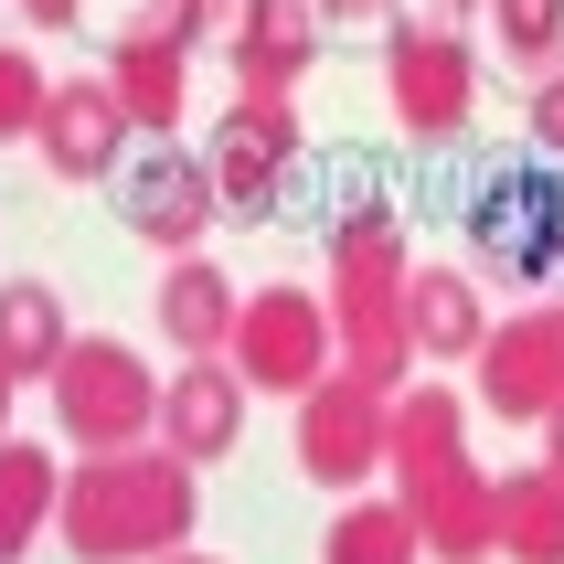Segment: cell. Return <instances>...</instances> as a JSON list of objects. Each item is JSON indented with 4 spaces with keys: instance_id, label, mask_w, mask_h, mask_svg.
Segmentation results:
<instances>
[{
    "instance_id": "cell-1",
    "label": "cell",
    "mask_w": 564,
    "mask_h": 564,
    "mask_svg": "<svg viewBox=\"0 0 564 564\" xmlns=\"http://www.w3.org/2000/svg\"><path fill=\"white\" fill-rule=\"evenodd\" d=\"M64 511H75L64 522L75 554H171L192 533V479L171 458H107L64 490Z\"/></svg>"
},
{
    "instance_id": "cell-2",
    "label": "cell",
    "mask_w": 564,
    "mask_h": 564,
    "mask_svg": "<svg viewBox=\"0 0 564 564\" xmlns=\"http://www.w3.org/2000/svg\"><path fill=\"white\" fill-rule=\"evenodd\" d=\"M394 447L415 458V501H426L415 533H437L447 554H479L490 522H501V490H479V479L458 469V405H447V394H415L405 426H394Z\"/></svg>"
},
{
    "instance_id": "cell-3",
    "label": "cell",
    "mask_w": 564,
    "mask_h": 564,
    "mask_svg": "<svg viewBox=\"0 0 564 564\" xmlns=\"http://www.w3.org/2000/svg\"><path fill=\"white\" fill-rule=\"evenodd\" d=\"M469 235H479V267H490V278H543L554 246H564V182L501 171V182L469 203Z\"/></svg>"
},
{
    "instance_id": "cell-4",
    "label": "cell",
    "mask_w": 564,
    "mask_h": 564,
    "mask_svg": "<svg viewBox=\"0 0 564 564\" xmlns=\"http://www.w3.org/2000/svg\"><path fill=\"white\" fill-rule=\"evenodd\" d=\"M54 383H64V415H75V437H86V447H128L160 415L150 373H139L128 351H64Z\"/></svg>"
},
{
    "instance_id": "cell-5",
    "label": "cell",
    "mask_w": 564,
    "mask_h": 564,
    "mask_svg": "<svg viewBox=\"0 0 564 564\" xmlns=\"http://www.w3.org/2000/svg\"><path fill=\"white\" fill-rule=\"evenodd\" d=\"M235 341H246V383L310 394V383H319V362H330V319H319L299 288H267V299L235 319Z\"/></svg>"
},
{
    "instance_id": "cell-6",
    "label": "cell",
    "mask_w": 564,
    "mask_h": 564,
    "mask_svg": "<svg viewBox=\"0 0 564 564\" xmlns=\"http://www.w3.org/2000/svg\"><path fill=\"white\" fill-rule=\"evenodd\" d=\"M383 458V426H373V383H330L299 426V469L310 479H362Z\"/></svg>"
},
{
    "instance_id": "cell-7",
    "label": "cell",
    "mask_w": 564,
    "mask_h": 564,
    "mask_svg": "<svg viewBox=\"0 0 564 564\" xmlns=\"http://www.w3.org/2000/svg\"><path fill=\"white\" fill-rule=\"evenodd\" d=\"M160 426H171V447H182V458H224V447L246 437V383L214 373V351H203V362L160 394Z\"/></svg>"
},
{
    "instance_id": "cell-8",
    "label": "cell",
    "mask_w": 564,
    "mask_h": 564,
    "mask_svg": "<svg viewBox=\"0 0 564 564\" xmlns=\"http://www.w3.org/2000/svg\"><path fill=\"white\" fill-rule=\"evenodd\" d=\"M118 86H54V107H43V150H54L64 182H86V171H107L118 160Z\"/></svg>"
},
{
    "instance_id": "cell-9",
    "label": "cell",
    "mask_w": 564,
    "mask_h": 564,
    "mask_svg": "<svg viewBox=\"0 0 564 564\" xmlns=\"http://www.w3.org/2000/svg\"><path fill=\"white\" fill-rule=\"evenodd\" d=\"M203 214H214V171H192V160H139V182H128V224L139 235H160V246H192L203 235Z\"/></svg>"
},
{
    "instance_id": "cell-10",
    "label": "cell",
    "mask_w": 564,
    "mask_h": 564,
    "mask_svg": "<svg viewBox=\"0 0 564 564\" xmlns=\"http://www.w3.org/2000/svg\"><path fill=\"white\" fill-rule=\"evenodd\" d=\"M458 86H469V54L447 32H394V107L415 128H447L458 118Z\"/></svg>"
},
{
    "instance_id": "cell-11",
    "label": "cell",
    "mask_w": 564,
    "mask_h": 564,
    "mask_svg": "<svg viewBox=\"0 0 564 564\" xmlns=\"http://www.w3.org/2000/svg\"><path fill=\"white\" fill-rule=\"evenodd\" d=\"M278 160H288V118H278V96H256V107H235V118H224V139H214V192L256 203Z\"/></svg>"
},
{
    "instance_id": "cell-12",
    "label": "cell",
    "mask_w": 564,
    "mask_h": 564,
    "mask_svg": "<svg viewBox=\"0 0 564 564\" xmlns=\"http://www.w3.org/2000/svg\"><path fill=\"white\" fill-rule=\"evenodd\" d=\"M490 533H501L522 564H564V469L501 479V522H490Z\"/></svg>"
},
{
    "instance_id": "cell-13",
    "label": "cell",
    "mask_w": 564,
    "mask_h": 564,
    "mask_svg": "<svg viewBox=\"0 0 564 564\" xmlns=\"http://www.w3.org/2000/svg\"><path fill=\"white\" fill-rule=\"evenodd\" d=\"M118 107L150 118V128L182 118V43H171V32H128L118 43Z\"/></svg>"
},
{
    "instance_id": "cell-14",
    "label": "cell",
    "mask_w": 564,
    "mask_h": 564,
    "mask_svg": "<svg viewBox=\"0 0 564 564\" xmlns=\"http://www.w3.org/2000/svg\"><path fill=\"white\" fill-rule=\"evenodd\" d=\"M54 362H64L54 288H0V373H54Z\"/></svg>"
},
{
    "instance_id": "cell-15",
    "label": "cell",
    "mask_w": 564,
    "mask_h": 564,
    "mask_svg": "<svg viewBox=\"0 0 564 564\" xmlns=\"http://www.w3.org/2000/svg\"><path fill=\"white\" fill-rule=\"evenodd\" d=\"M160 319H171V341L214 351L224 330H235V299H224V278L203 267V256H182V267H171V288H160Z\"/></svg>"
},
{
    "instance_id": "cell-16",
    "label": "cell",
    "mask_w": 564,
    "mask_h": 564,
    "mask_svg": "<svg viewBox=\"0 0 564 564\" xmlns=\"http://www.w3.org/2000/svg\"><path fill=\"white\" fill-rule=\"evenodd\" d=\"M299 54H310V0H246V75L256 86H278Z\"/></svg>"
},
{
    "instance_id": "cell-17",
    "label": "cell",
    "mask_w": 564,
    "mask_h": 564,
    "mask_svg": "<svg viewBox=\"0 0 564 564\" xmlns=\"http://www.w3.org/2000/svg\"><path fill=\"white\" fill-rule=\"evenodd\" d=\"M54 501V469L32 458V447H0V554H22L32 543V511Z\"/></svg>"
},
{
    "instance_id": "cell-18",
    "label": "cell",
    "mask_w": 564,
    "mask_h": 564,
    "mask_svg": "<svg viewBox=\"0 0 564 564\" xmlns=\"http://www.w3.org/2000/svg\"><path fill=\"white\" fill-rule=\"evenodd\" d=\"M415 341L426 351H479V310L458 278H415Z\"/></svg>"
},
{
    "instance_id": "cell-19",
    "label": "cell",
    "mask_w": 564,
    "mask_h": 564,
    "mask_svg": "<svg viewBox=\"0 0 564 564\" xmlns=\"http://www.w3.org/2000/svg\"><path fill=\"white\" fill-rule=\"evenodd\" d=\"M330 564H415V522L405 511H351V522H330Z\"/></svg>"
},
{
    "instance_id": "cell-20",
    "label": "cell",
    "mask_w": 564,
    "mask_h": 564,
    "mask_svg": "<svg viewBox=\"0 0 564 564\" xmlns=\"http://www.w3.org/2000/svg\"><path fill=\"white\" fill-rule=\"evenodd\" d=\"M11 128H43V96H32L22 54H0V139H11Z\"/></svg>"
},
{
    "instance_id": "cell-21",
    "label": "cell",
    "mask_w": 564,
    "mask_h": 564,
    "mask_svg": "<svg viewBox=\"0 0 564 564\" xmlns=\"http://www.w3.org/2000/svg\"><path fill=\"white\" fill-rule=\"evenodd\" d=\"M501 32L522 54H543V43H554V0H501Z\"/></svg>"
},
{
    "instance_id": "cell-22",
    "label": "cell",
    "mask_w": 564,
    "mask_h": 564,
    "mask_svg": "<svg viewBox=\"0 0 564 564\" xmlns=\"http://www.w3.org/2000/svg\"><path fill=\"white\" fill-rule=\"evenodd\" d=\"M554 469H564V405H554Z\"/></svg>"
},
{
    "instance_id": "cell-23",
    "label": "cell",
    "mask_w": 564,
    "mask_h": 564,
    "mask_svg": "<svg viewBox=\"0 0 564 564\" xmlns=\"http://www.w3.org/2000/svg\"><path fill=\"white\" fill-rule=\"evenodd\" d=\"M341 11H383V0H341Z\"/></svg>"
},
{
    "instance_id": "cell-24",
    "label": "cell",
    "mask_w": 564,
    "mask_h": 564,
    "mask_svg": "<svg viewBox=\"0 0 564 564\" xmlns=\"http://www.w3.org/2000/svg\"><path fill=\"white\" fill-rule=\"evenodd\" d=\"M0 405H11V373H0Z\"/></svg>"
}]
</instances>
